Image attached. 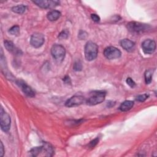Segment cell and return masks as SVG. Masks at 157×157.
Masks as SVG:
<instances>
[{"label": "cell", "mask_w": 157, "mask_h": 157, "mask_svg": "<svg viewBox=\"0 0 157 157\" xmlns=\"http://www.w3.org/2000/svg\"><path fill=\"white\" fill-rule=\"evenodd\" d=\"M85 56L86 60L93 61L98 56V46L96 44L92 41L86 42L85 47Z\"/></svg>", "instance_id": "6da1fadb"}, {"label": "cell", "mask_w": 157, "mask_h": 157, "mask_svg": "<svg viewBox=\"0 0 157 157\" xmlns=\"http://www.w3.org/2000/svg\"><path fill=\"white\" fill-rule=\"evenodd\" d=\"M127 28L131 33L140 34L149 30L150 26L147 24L136 21H131L127 24Z\"/></svg>", "instance_id": "7a4b0ae2"}, {"label": "cell", "mask_w": 157, "mask_h": 157, "mask_svg": "<svg viewBox=\"0 0 157 157\" xmlns=\"http://www.w3.org/2000/svg\"><path fill=\"white\" fill-rule=\"evenodd\" d=\"M51 54L53 58L58 63L62 62L65 57L66 50L64 47L59 44H54L51 48Z\"/></svg>", "instance_id": "3957f363"}, {"label": "cell", "mask_w": 157, "mask_h": 157, "mask_svg": "<svg viewBox=\"0 0 157 157\" xmlns=\"http://www.w3.org/2000/svg\"><path fill=\"white\" fill-rule=\"evenodd\" d=\"M10 117L9 115L3 109L1 108L0 113V124L1 128L4 132H8L10 127Z\"/></svg>", "instance_id": "277c9868"}, {"label": "cell", "mask_w": 157, "mask_h": 157, "mask_svg": "<svg viewBox=\"0 0 157 157\" xmlns=\"http://www.w3.org/2000/svg\"><path fill=\"white\" fill-rule=\"evenodd\" d=\"M105 93L104 91L94 92L93 95L90 97L86 101V104L90 105H94L100 104L105 99Z\"/></svg>", "instance_id": "5b68a950"}, {"label": "cell", "mask_w": 157, "mask_h": 157, "mask_svg": "<svg viewBox=\"0 0 157 157\" xmlns=\"http://www.w3.org/2000/svg\"><path fill=\"white\" fill-rule=\"evenodd\" d=\"M104 55L105 58L109 59H113L118 58L121 56V53L119 49L115 47L110 46L106 47L104 51Z\"/></svg>", "instance_id": "8992f818"}, {"label": "cell", "mask_w": 157, "mask_h": 157, "mask_svg": "<svg viewBox=\"0 0 157 157\" xmlns=\"http://www.w3.org/2000/svg\"><path fill=\"white\" fill-rule=\"evenodd\" d=\"M45 41L44 34L39 33H36L32 34L30 39L31 45L34 48L40 47Z\"/></svg>", "instance_id": "52a82bcc"}, {"label": "cell", "mask_w": 157, "mask_h": 157, "mask_svg": "<svg viewBox=\"0 0 157 157\" xmlns=\"http://www.w3.org/2000/svg\"><path fill=\"white\" fill-rule=\"evenodd\" d=\"M142 48L144 53L151 54L155 51L156 43L152 39H146L142 43Z\"/></svg>", "instance_id": "ba28073f"}, {"label": "cell", "mask_w": 157, "mask_h": 157, "mask_svg": "<svg viewBox=\"0 0 157 157\" xmlns=\"http://www.w3.org/2000/svg\"><path fill=\"white\" fill-rule=\"evenodd\" d=\"M33 2L36 4L37 6L43 9H50L53 8L59 4V1H45V0H37L34 1Z\"/></svg>", "instance_id": "9c48e42d"}, {"label": "cell", "mask_w": 157, "mask_h": 157, "mask_svg": "<svg viewBox=\"0 0 157 157\" xmlns=\"http://www.w3.org/2000/svg\"><path fill=\"white\" fill-rule=\"evenodd\" d=\"M85 101V98L82 96H74L67 100L65 103L66 106L71 107L83 104Z\"/></svg>", "instance_id": "30bf717a"}, {"label": "cell", "mask_w": 157, "mask_h": 157, "mask_svg": "<svg viewBox=\"0 0 157 157\" xmlns=\"http://www.w3.org/2000/svg\"><path fill=\"white\" fill-rule=\"evenodd\" d=\"M17 84L21 88L23 92L26 96L29 97H34L35 96V93L33 90L23 80H17Z\"/></svg>", "instance_id": "8fae6325"}, {"label": "cell", "mask_w": 157, "mask_h": 157, "mask_svg": "<svg viewBox=\"0 0 157 157\" xmlns=\"http://www.w3.org/2000/svg\"><path fill=\"white\" fill-rule=\"evenodd\" d=\"M4 47L5 48L7 49V50H8L9 52L12 53L14 55H20L22 53L21 51L17 47H16L13 43L10 40H6L4 42Z\"/></svg>", "instance_id": "7c38bea8"}, {"label": "cell", "mask_w": 157, "mask_h": 157, "mask_svg": "<svg viewBox=\"0 0 157 157\" xmlns=\"http://www.w3.org/2000/svg\"><path fill=\"white\" fill-rule=\"evenodd\" d=\"M120 44L123 48L128 52L132 51L135 47L134 42L128 39H124L121 40L120 42Z\"/></svg>", "instance_id": "4fadbf2b"}, {"label": "cell", "mask_w": 157, "mask_h": 157, "mask_svg": "<svg viewBox=\"0 0 157 157\" xmlns=\"http://www.w3.org/2000/svg\"><path fill=\"white\" fill-rule=\"evenodd\" d=\"M43 153L44 156H52L54 153V149L53 147L48 143H44L43 144Z\"/></svg>", "instance_id": "5bb4252c"}, {"label": "cell", "mask_w": 157, "mask_h": 157, "mask_svg": "<svg viewBox=\"0 0 157 157\" xmlns=\"http://www.w3.org/2000/svg\"><path fill=\"white\" fill-rule=\"evenodd\" d=\"M60 17H61V12L56 10H53L49 12L47 15V17L48 20L51 21L57 20Z\"/></svg>", "instance_id": "9a60e30c"}, {"label": "cell", "mask_w": 157, "mask_h": 157, "mask_svg": "<svg viewBox=\"0 0 157 157\" xmlns=\"http://www.w3.org/2000/svg\"><path fill=\"white\" fill-rule=\"evenodd\" d=\"M134 105V102L132 101H125L122 102L119 107L120 110L122 112H126L130 110Z\"/></svg>", "instance_id": "2e32d148"}, {"label": "cell", "mask_w": 157, "mask_h": 157, "mask_svg": "<svg viewBox=\"0 0 157 157\" xmlns=\"http://www.w3.org/2000/svg\"><path fill=\"white\" fill-rule=\"evenodd\" d=\"M26 10V7L23 4H20V5H18L16 6H14L12 8V10L17 13H19V14H22L23 13L25 10Z\"/></svg>", "instance_id": "e0dca14e"}, {"label": "cell", "mask_w": 157, "mask_h": 157, "mask_svg": "<svg viewBox=\"0 0 157 157\" xmlns=\"http://www.w3.org/2000/svg\"><path fill=\"white\" fill-rule=\"evenodd\" d=\"M29 152L31 153L32 156H37L40 155V154L41 153L43 152V147L42 145V146H40V147H34V148H33L30 150Z\"/></svg>", "instance_id": "ac0fdd59"}, {"label": "cell", "mask_w": 157, "mask_h": 157, "mask_svg": "<svg viewBox=\"0 0 157 157\" xmlns=\"http://www.w3.org/2000/svg\"><path fill=\"white\" fill-rule=\"evenodd\" d=\"M153 75V71L151 69H148L145 72V80L147 84L150 83L152 79Z\"/></svg>", "instance_id": "d6986e66"}, {"label": "cell", "mask_w": 157, "mask_h": 157, "mask_svg": "<svg viewBox=\"0 0 157 157\" xmlns=\"http://www.w3.org/2000/svg\"><path fill=\"white\" fill-rule=\"evenodd\" d=\"M9 33L12 35H18L20 33V27L18 25L13 26L9 29Z\"/></svg>", "instance_id": "ffe728a7"}, {"label": "cell", "mask_w": 157, "mask_h": 157, "mask_svg": "<svg viewBox=\"0 0 157 157\" xmlns=\"http://www.w3.org/2000/svg\"><path fill=\"white\" fill-rule=\"evenodd\" d=\"M68 36H69V31L66 29H64L59 34L58 37L61 39H67Z\"/></svg>", "instance_id": "44dd1931"}, {"label": "cell", "mask_w": 157, "mask_h": 157, "mask_svg": "<svg viewBox=\"0 0 157 157\" xmlns=\"http://www.w3.org/2000/svg\"><path fill=\"white\" fill-rule=\"evenodd\" d=\"M148 94H140L136 97V100L139 102H144L148 98Z\"/></svg>", "instance_id": "7402d4cb"}, {"label": "cell", "mask_w": 157, "mask_h": 157, "mask_svg": "<svg viewBox=\"0 0 157 157\" xmlns=\"http://www.w3.org/2000/svg\"><path fill=\"white\" fill-rule=\"evenodd\" d=\"M73 68L75 71H80L82 70V64L79 61H77L75 62L74 64V66H73Z\"/></svg>", "instance_id": "603a6c76"}, {"label": "cell", "mask_w": 157, "mask_h": 157, "mask_svg": "<svg viewBox=\"0 0 157 157\" xmlns=\"http://www.w3.org/2000/svg\"><path fill=\"white\" fill-rule=\"evenodd\" d=\"M126 83L131 88H134L135 86H136V83L134 82V80L130 78V77H128L126 78Z\"/></svg>", "instance_id": "cb8c5ba5"}, {"label": "cell", "mask_w": 157, "mask_h": 157, "mask_svg": "<svg viewBox=\"0 0 157 157\" xmlns=\"http://www.w3.org/2000/svg\"><path fill=\"white\" fill-rule=\"evenodd\" d=\"M91 18L95 22H99L100 21V17L97 14L92 13L91 15Z\"/></svg>", "instance_id": "d4e9b609"}, {"label": "cell", "mask_w": 157, "mask_h": 157, "mask_svg": "<svg viewBox=\"0 0 157 157\" xmlns=\"http://www.w3.org/2000/svg\"><path fill=\"white\" fill-rule=\"evenodd\" d=\"M98 141H99V139H98V138H96L95 139H94L93 140H92V141L90 143L89 146H90V147H94L98 144Z\"/></svg>", "instance_id": "484cf974"}, {"label": "cell", "mask_w": 157, "mask_h": 157, "mask_svg": "<svg viewBox=\"0 0 157 157\" xmlns=\"http://www.w3.org/2000/svg\"><path fill=\"white\" fill-rule=\"evenodd\" d=\"M86 33L85 31H80L79 34H78V37L80 39H85L86 37V34H85Z\"/></svg>", "instance_id": "4316f807"}, {"label": "cell", "mask_w": 157, "mask_h": 157, "mask_svg": "<svg viewBox=\"0 0 157 157\" xmlns=\"http://www.w3.org/2000/svg\"><path fill=\"white\" fill-rule=\"evenodd\" d=\"M4 152V146H3V144H2V142H1V147H0V156H3Z\"/></svg>", "instance_id": "83f0119b"}, {"label": "cell", "mask_w": 157, "mask_h": 157, "mask_svg": "<svg viewBox=\"0 0 157 157\" xmlns=\"http://www.w3.org/2000/svg\"><path fill=\"white\" fill-rule=\"evenodd\" d=\"M63 81L66 83H71V80H70V78L68 76H66L64 78H63Z\"/></svg>", "instance_id": "f1b7e54d"}]
</instances>
